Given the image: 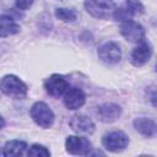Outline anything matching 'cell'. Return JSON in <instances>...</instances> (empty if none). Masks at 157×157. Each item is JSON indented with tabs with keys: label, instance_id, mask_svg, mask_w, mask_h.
<instances>
[{
	"label": "cell",
	"instance_id": "30bf717a",
	"mask_svg": "<svg viewBox=\"0 0 157 157\" xmlns=\"http://www.w3.org/2000/svg\"><path fill=\"white\" fill-rule=\"evenodd\" d=\"M86 102L85 92L78 87H70L63 94V103L67 109L75 110L81 108Z\"/></svg>",
	"mask_w": 157,
	"mask_h": 157
},
{
	"label": "cell",
	"instance_id": "3957f363",
	"mask_svg": "<svg viewBox=\"0 0 157 157\" xmlns=\"http://www.w3.org/2000/svg\"><path fill=\"white\" fill-rule=\"evenodd\" d=\"M83 6L87 13L99 20L112 17L114 10L117 9L113 0H85Z\"/></svg>",
	"mask_w": 157,
	"mask_h": 157
},
{
	"label": "cell",
	"instance_id": "e0dca14e",
	"mask_svg": "<svg viewBox=\"0 0 157 157\" xmlns=\"http://www.w3.org/2000/svg\"><path fill=\"white\" fill-rule=\"evenodd\" d=\"M27 155L28 156H36V157H48V156H50V151L45 146H43V145L33 144L28 148Z\"/></svg>",
	"mask_w": 157,
	"mask_h": 157
},
{
	"label": "cell",
	"instance_id": "52a82bcc",
	"mask_svg": "<svg viewBox=\"0 0 157 157\" xmlns=\"http://www.w3.org/2000/svg\"><path fill=\"white\" fill-rule=\"evenodd\" d=\"M65 148L70 155L88 156L92 151V144L85 136L69 135L65 140Z\"/></svg>",
	"mask_w": 157,
	"mask_h": 157
},
{
	"label": "cell",
	"instance_id": "4fadbf2b",
	"mask_svg": "<svg viewBox=\"0 0 157 157\" xmlns=\"http://www.w3.org/2000/svg\"><path fill=\"white\" fill-rule=\"evenodd\" d=\"M132 125H134L135 130L145 137H155L157 134L156 121L151 118H146V117L136 118L132 121Z\"/></svg>",
	"mask_w": 157,
	"mask_h": 157
},
{
	"label": "cell",
	"instance_id": "7c38bea8",
	"mask_svg": "<svg viewBox=\"0 0 157 157\" xmlns=\"http://www.w3.org/2000/svg\"><path fill=\"white\" fill-rule=\"evenodd\" d=\"M96 114L103 123H113L121 115V107L117 103H103L97 107Z\"/></svg>",
	"mask_w": 157,
	"mask_h": 157
},
{
	"label": "cell",
	"instance_id": "ac0fdd59",
	"mask_svg": "<svg viewBox=\"0 0 157 157\" xmlns=\"http://www.w3.org/2000/svg\"><path fill=\"white\" fill-rule=\"evenodd\" d=\"M112 17L115 20V21H119L120 23L121 22H125L128 20H131L134 17V15L126 9V7H119V9H115Z\"/></svg>",
	"mask_w": 157,
	"mask_h": 157
},
{
	"label": "cell",
	"instance_id": "7a4b0ae2",
	"mask_svg": "<svg viewBox=\"0 0 157 157\" xmlns=\"http://www.w3.org/2000/svg\"><path fill=\"white\" fill-rule=\"evenodd\" d=\"M29 114H31V118L33 119V121L43 129L52 128L54 124V120H55L54 112L50 109V107L45 102H42V101L34 102L32 104Z\"/></svg>",
	"mask_w": 157,
	"mask_h": 157
},
{
	"label": "cell",
	"instance_id": "44dd1931",
	"mask_svg": "<svg viewBox=\"0 0 157 157\" xmlns=\"http://www.w3.org/2000/svg\"><path fill=\"white\" fill-rule=\"evenodd\" d=\"M5 125H6L5 119H4V118L0 115V130H1V129H4V128H5Z\"/></svg>",
	"mask_w": 157,
	"mask_h": 157
},
{
	"label": "cell",
	"instance_id": "9c48e42d",
	"mask_svg": "<svg viewBox=\"0 0 157 157\" xmlns=\"http://www.w3.org/2000/svg\"><path fill=\"white\" fill-rule=\"evenodd\" d=\"M153 49L152 45L150 44V42H147L146 39L137 43V45L132 49L131 54H130V61L134 66H144L145 64H147L152 56Z\"/></svg>",
	"mask_w": 157,
	"mask_h": 157
},
{
	"label": "cell",
	"instance_id": "6da1fadb",
	"mask_svg": "<svg viewBox=\"0 0 157 157\" xmlns=\"http://www.w3.org/2000/svg\"><path fill=\"white\" fill-rule=\"evenodd\" d=\"M0 91L13 99H23L27 96V85L16 75L9 74L0 78Z\"/></svg>",
	"mask_w": 157,
	"mask_h": 157
},
{
	"label": "cell",
	"instance_id": "9a60e30c",
	"mask_svg": "<svg viewBox=\"0 0 157 157\" xmlns=\"http://www.w3.org/2000/svg\"><path fill=\"white\" fill-rule=\"evenodd\" d=\"M27 150V144L21 140H10L2 147V155L5 157L22 156Z\"/></svg>",
	"mask_w": 157,
	"mask_h": 157
},
{
	"label": "cell",
	"instance_id": "5b68a950",
	"mask_svg": "<svg viewBox=\"0 0 157 157\" xmlns=\"http://www.w3.org/2000/svg\"><path fill=\"white\" fill-rule=\"evenodd\" d=\"M97 54H98L99 60L107 65L118 64L123 55L119 44L113 40H108V42H104L103 44H101L98 47Z\"/></svg>",
	"mask_w": 157,
	"mask_h": 157
},
{
	"label": "cell",
	"instance_id": "5bb4252c",
	"mask_svg": "<svg viewBox=\"0 0 157 157\" xmlns=\"http://www.w3.org/2000/svg\"><path fill=\"white\" fill-rule=\"evenodd\" d=\"M20 25L9 15L0 16V38L10 37L20 32Z\"/></svg>",
	"mask_w": 157,
	"mask_h": 157
},
{
	"label": "cell",
	"instance_id": "8fae6325",
	"mask_svg": "<svg viewBox=\"0 0 157 157\" xmlns=\"http://www.w3.org/2000/svg\"><path fill=\"white\" fill-rule=\"evenodd\" d=\"M69 125L75 132L82 135H91L96 129L93 120L85 114H74L69 120Z\"/></svg>",
	"mask_w": 157,
	"mask_h": 157
},
{
	"label": "cell",
	"instance_id": "ffe728a7",
	"mask_svg": "<svg viewBox=\"0 0 157 157\" xmlns=\"http://www.w3.org/2000/svg\"><path fill=\"white\" fill-rule=\"evenodd\" d=\"M34 0H15V4H16V7L18 10H27L32 6Z\"/></svg>",
	"mask_w": 157,
	"mask_h": 157
},
{
	"label": "cell",
	"instance_id": "277c9868",
	"mask_svg": "<svg viewBox=\"0 0 157 157\" xmlns=\"http://www.w3.org/2000/svg\"><path fill=\"white\" fill-rule=\"evenodd\" d=\"M129 136L121 130H114L102 137L103 147L109 152H120L129 145Z\"/></svg>",
	"mask_w": 157,
	"mask_h": 157
},
{
	"label": "cell",
	"instance_id": "d6986e66",
	"mask_svg": "<svg viewBox=\"0 0 157 157\" xmlns=\"http://www.w3.org/2000/svg\"><path fill=\"white\" fill-rule=\"evenodd\" d=\"M125 7L135 16L144 13V5L141 0H125Z\"/></svg>",
	"mask_w": 157,
	"mask_h": 157
},
{
	"label": "cell",
	"instance_id": "8992f818",
	"mask_svg": "<svg viewBox=\"0 0 157 157\" xmlns=\"http://www.w3.org/2000/svg\"><path fill=\"white\" fill-rule=\"evenodd\" d=\"M119 29H120L121 36L129 42L140 43L146 39V31L144 26L136 21L128 20L125 22H121Z\"/></svg>",
	"mask_w": 157,
	"mask_h": 157
},
{
	"label": "cell",
	"instance_id": "ba28073f",
	"mask_svg": "<svg viewBox=\"0 0 157 157\" xmlns=\"http://www.w3.org/2000/svg\"><path fill=\"white\" fill-rule=\"evenodd\" d=\"M67 88H69L67 80L63 75H59V74H53L49 77H47L44 81L45 92L54 98L61 97Z\"/></svg>",
	"mask_w": 157,
	"mask_h": 157
},
{
	"label": "cell",
	"instance_id": "2e32d148",
	"mask_svg": "<svg viewBox=\"0 0 157 157\" xmlns=\"http://www.w3.org/2000/svg\"><path fill=\"white\" fill-rule=\"evenodd\" d=\"M55 16L56 18H59L63 22H74L77 18V13L71 10V9H66V7H59L55 10Z\"/></svg>",
	"mask_w": 157,
	"mask_h": 157
}]
</instances>
